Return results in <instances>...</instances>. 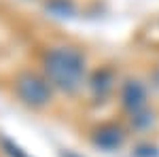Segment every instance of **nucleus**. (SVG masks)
<instances>
[{
    "mask_svg": "<svg viewBox=\"0 0 159 157\" xmlns=\"http://www.w3.org/2000/svg\"><path fill=\"white\" fill-rule=\"evenodd\" d=\"M47 72L64 89H72L83 76V60L74 49H55L47 55Z\"/></svg>",
    "mask_w": 159,
    "mask_h": 157,
    "instance_id": "obj_1",
    "label": "nucleus"
},
{
    "mask_svg": "<svg viewBox=\"0 0 159 157\" xmlns=\"http://www.w3.org/2000/svg\"><path fill=\"white\" fill-rule=\"evenodd\" d=\"M19 96L24 98L25 102H32V104H43L47 98H49V89L47 85L43 83L36 76H24L19 81Z\"/></svg>",
    "mask_w": 159,
    "mask_h": 157,
    "instance_id": "obj_2",
    "label": "nucleus"
}]
</instances>
